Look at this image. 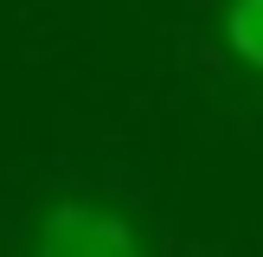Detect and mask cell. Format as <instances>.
Listing matches in <instances>:
<instances>
[{"instance_id": "1", "label": "cell", "mask_w": 263, "mask_h": 257, "mask_svg": "<svg viewBox=\"0 0 263 257\" xmlns=\"http://www.w3.org/2000/svg\"><path fill=\"white\" fill-rule=\"evenodd\" d=\"M20 244L32 251H58V257H84V251H148L154 231L135 218V206L122 199H97V193H58L39 206L32 225H20Z\"/></svg>"}, {"instance_id": "2", "label": "cell", "mask_w": 263, "mask_h": 257, "mask_svg": "<svg viewBox=\"0 0 263 257\" xmlns=\"http://www.w3.org/2000/svg\"><path fill=\"white\" fill-rule=\"evenodd\" d=\"M218 39H225L231 64H244L251 77H263V0H225Z\"/></svg>"}]
</instances>
